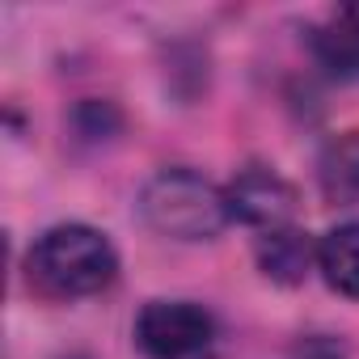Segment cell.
Wrapping results in <instances>:
<instances>
[{"instance_id":"7a4b0ae2","label":"cell","mask_w":359,"mask_h":359,"mask_svg":"<svg viewBox=\"0 0 359 359\" xmlns=\"http://www.w3.org/2000/svg\"><path fill=\"white\" fill-rule=\"evenodd\" d=\"M140 216L152 233L173 241H212L233 216L216 182L191 169H161L140 191Z\"/></svg>"},{"instance_id":"5b68a950","label":"cell","mask_w":359,"mask_h":359,"mask_svg":"<svg viewBox=\"0 0 359 359\" xmlns=\"http://www.w3.org/2000/svg\"><path fill=\"white\" fill-rule=\"evenodd\" d=\"M313 55L325 72L355 81L359 76V5H338L317 30H313Z\"/></svg>"},{"instance_id":"9c48e42d","label":"cell","mask_w":359,"mask_h":359,"mask_svg":"<svg viewBox=\"0 0 359 359\" xmlns=\"http://www.w3.org/2000/svg\"><path fill=\"white\" fill-rule=\"evenodd\" d=\"M68 359H85V355H68Z\"/></svg>"},{"instance_id":"8992f818","label":"cell","mask_w":359,"mask_h":359,"mask_svg":"<svg viewBox=\"0 0 359 359\" xmlns=\"http://www.w3.org/2000/svg\"><path fill=\"white\" fill-rule=\"evenodd\" d=\"M258 266L275 283H300L309 275V266H317V245L309 241V233H300L292 224L262 233L258 237Z\"/></svg>"},{"instance_id":"3957f363","label":"cell","mask_w":359,"mask_h":359,"mask_svg":"<svg viewBox=\"0 0 359 359\" xmlns=\"http://www.w3.org/2000/svg\"><path fill=\"white\" fill-rule=\"evenodd\" d=\"M212 338L216 321L195 300H148L135 317V346L148 359H195Z\"/></svg>"},{"instance_id":"277c9868","label":"cell","mask_w":359,"mask_h":359,"mask_svg":"<svg viewBox=\"0 0 359 359\" xmlns=\"http://www.w3.org/2000/svg\"><path fill=\"white\" fill-rule=\"evenodd\" d=\"M229 199V216L258 229V233H275L287 229L296 216V187L287 177H279L275 169H245L237 173V182L224 191Z\"/></svg>"},{"instance_id":"ba28073f","label":"cell","mask_w":359,"mask_h":359,"mask_svg":"<svg viewBox=\"0 0 359 359\" xmlns=\"http://www.w3.org/2000/svg\"><path fill=\"white\" fill-rule=\"evenodd\" d=\"M317 182L330 203H359V131L325 144L317 161Z\"/></svg>"},{"instance_id":"52a82bcc","label":"cell","mask_w":359,"mask_h":359,"mask_svg":"<svg viewBox=\"0 0 359 359\" xmlns=\"http://www.w3.org/2000/svg\"><path fill=\"white\" fill-rule=\"evenodd\" d=\"M317 271L338 296L359 300V220L338 224L317 241Z\"/></svg>"},{"instance_id":"6da1fadb","label":"cell","mask_w":359,"mask_h":359,"mask_svg":"<svg viewBox=\"0 0 359 359\" xmlns=\"http://www.w3.org/2000/svg\"><path fill=\"white\" fill-rule=\"evenodd\" d=\"M118 254L106 233L89 224H55L26 254V279L47 300H81L97 296L114 283Z\"/></svg>"}]
</instances>
